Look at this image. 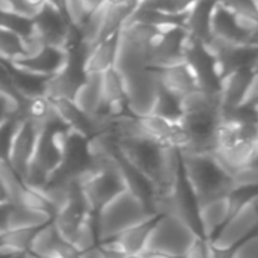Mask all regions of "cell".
I'll return each instance as SVG.
<instances>
[{"mask_svg": "<svg viewBox=\"0 0 258 258\" xmlns=\"http://www.w3.org/2000/svg\"><path fill=\"white\" fill-rule=\"evenodd\" d=\"M180 163L184 180L198 206L228 197L233 190L231 175L221 166L213 154L180 153Z\"/></svg>", "mask_w": 258, "mask_h": 258, "instance_id": "6da1fadb", "label": "cell"}, {"mask_svg": "<svg viewBox=\"0 0 258 258\" xmlns=\"http://www.w3.org/2000/svg\"><path fill=\"white\" fill-rule=\"evenodd\" d=\"M154 216L159 215L151 212L139 198L124 189L95 213L98 243L115 239L122 231Z\"/></svg>", "mask_w": 258, "mask_h": 258, "instance_id": "7a4b0ae2", "label": "cell"}, {"mask_svg": "<svg viewBox=\"0 0 258 258\" xmlns=\"http://www.w3.org/2000/svg\"><path fill=\"white\" fill-rule=\"evenodd\" d=\"M198 236L186 222L172 215H159L148 233L144 249L171 258H186Z\"/></svg>", "mask_w": 258, "mask_h": 258, "instance_id": "3957f363", "label": "cell"}, {"mask_svg": "<svg viewBox=\"0 0 258 258\" xmlns=\"http://www.w3.org/2000/svg\"><path fill=\"white\" fill-rule=\"evenodd\" d=\"M258 20L233 14L219 2L215 3L210 17V35L237 45H258Z\"/></svg>", "mask_w": 258, "mask_h": 258, "instance_id": "277c9868", "label": "cell"}, {"mask_svg": "<svg viewBox=\"0 0 258 258\" xmlns=\"http://www.w3.org/2000/svg\"><path fill=\"white\" fill-rule=\"evenodd\" d=\"M258 197L252 198L239 212L228 218V221L221 227V230L207 240L213 249L225 251L233 249L245 239L257 233L258 222Z\"/></svg>", "mask_w": 258, "mask_h": 258, "instance_id": "5b68a950", "label": "cell"}, {"mask_svg": "<svg viewBox=\"0 0 258 258\" xmlns=\"http://www.w3.org/2000/svg\"><path fill=\"white\" fill-rule=\"evenodd\" d=\"M122 79L127 110L138 118L150 115L160 86L156 70L147 68L122 76Z\"/></svg>", "mask_w": 258, "mask_h": 258, "instance_id": "8992f818", "label": "cell"}, {"mask_svg": "<svg viewBox=\"0 0 258 258\" xmlns=\"http://www.w3.org/2000/svg\"><path fill=\"white\" fill-rule=\"evenodd\" d=\"M189 36L183 26L163 27L151 42L150 68L159 70L184 62Z\"/></svg>", "mask_w": 258, "mask_h": 258, "instance_id": "52a82bcc", "label": "cell"}, {"mask_svg": "<svg viewBox=\"0 0 258 258\" xmlns=\"http://www.w3.org/2000/svg\"><path fill=\"white\" fill-rule=\"evenodd\" d=\"M33 39L44 45L65 48L74 26L67 15L44 5L33 17Z\"/></svg>", "mask_w": 258, "mask_h": 258, "instance_id": "ba28073f", "label": "cell"}, {"mask_svg": "<svg viewBox=\"0 0 258 258\" xmlns=\"http://www.w3.org/2000/svg\"><path fill=\"white\" fill-rule=\"evenodd\" d=\"M65 59H67L65 48L44 45V44H33L26 50L24 56L11 60V63L30 74L50 79L62 68Z\"/></svg>", "mask_w": 258, "mask_h": 258, "instance_id": "9c48e42d", "label": "cell"}, {"mask_svg": "<svg viewBox=\"0 0 258 258\" xmlns=\"http://www.w3.org/2000/svg\"><path fill=\"white\" fill-rule=\"evenodd\" d=\"M83 197L88 203V207L92 213H97L103 206H106L112 198H115L119 192H122L124 183L116 169H104L91 175V178L80 187Z\"/></svg>", "mask_w": 258, "mask_h": 258, "instance_id": "30bf717a", "label": "cell"}, {"mask_svg": "<svg viewBox=\"0 0 258 258\" xmlns=\"http://www.w3.org/2000/svg\"><path fill=\"white\" fill-rule=\"evenodd\" d=\"M39 135V125L30 119L20 118L17 132L12 139L9 157H8V165L11 169L18 175V178L23 181L27 172L29 162L33 156L36 141Z\"/></svg>", "mask_w": 258, "mask_h": 258, "instance_id": "8fae6325", "label": "cell"}, {"mask_svg": "<svg viewBox=\"0 0 258 258\" xmlns=\"http://www.w3.org/2000/svg\"><path fill=\"white\" fill-rule=\"evenodd\" d=\"M257 85V65L233 71L221 79L219 98L221 109L240 106L251 88Z\"/></svg>", "mask_w": 258, "mask_h": 258, "instance_id": "7c38bea8", "label": "cell"}, {"mask_svg": "<svg viewBox=\"0 0 258 258\" xmlns=\"http://www.w3.org/2000/svg\"><path fill=\"white\" fill-rule=\"evenodd\" d=\"M119 32L110 33L100 41H97L88 51L85 57V73L88 74H101L115 67L116 51H118Z\"/></svg>", "mask_w": 258, "mask_h": 258, "instance_id": "4fadbf2b", "label": "cell"}, {"mask_svg": "<svg viewBox=\"0 0 258 258\" xmlns=\"http://www.w3.org/2000/svg\"><path fill=\"white\" fill-rule=\"evenodd\" d=\"M156 73H157L160 88H163L165 91H168L178 100H181L186 94L198 89L194 73L190 71V68L187 67L186 62L159 68V70H156Z\"/></svg>", "mask_w": 258, "mask_h": 258, "instance_id": "5bb4252c", "label": "cell"}, {"mask_svg": "<svg viewBox=\"0 0 258 258\" xmlns=\"http://www.w3.org/2000/svg\"><path fill=\"white\" fill-rule=\"evenodd\" d=\"M230 218V203L228 197L216 198L198 206V221L201 228V237L210 240L221 227Z\"/></svg>", "mask_w": 258, "mask_h": 258, "instance_id": "9a60e30c", "label": "cell"}, {"mask_svg": "<svg viewBox=\"0 0 258 258\" xmlns=\"http://www.w3.org/2000/svg\"><path fill=\"white\" fill-rule=\"evenodd\" d=\"M218 0H197L184 15L183 27L190 39L206 42L210 38V17Z\"/></svg>", "mask_w": 258, "mask_h": 258, "instance_id": "2e32d148", "label": "cell"}, {"mask_svg": "<svg viewBox=\"0 0 258 258\" xmlns=\"http://www.w3.org/2000/svg\"><path fill=\"white\" fill-rule=\"evenodd\" d=\"M73 103L86 115L94 116L101 112V91L100 74H88L85 83L76 92Z\"/></svg>", "mask_w": 258, "mask_h": 258, "instance_id": "e0dca14e", "label": "cell"}, {"mask_svg": "<svg viewBox=\"0 0 258 258\" xmlns=\"http://www.w3.org/2000/svg\"><path fill=\"white\" fill-rule=\"evenodd\" d=\"M151 113L162 116L168 121H174V122L180 121L183 116V112L180 107V100L160 86H159V92H157Z\"/></svg>", "mask_w": 258, "mask_h": 258, "instance_id": "ac0fdd59", "label": "cell"}, {"mask_svg": "<svg viewBox=\"0 0 258 258\" xmlns=\"http://www.w3.org/2000/svg\"><path fill=\"white\" fill-rule=\"evenodd\" d=\"M26 54V44L12 30L0 26V59L15 60Z\"/></svg>", "mask_w": 258, "mask_h": 258, "instance_id": "d6986e66", "label": "cell"}, {"mask_svg": "<svg viewBox=\"0 0 258 258\" xmlns=\"http://www.w3.org/2000/svg\"><path fill=\"white\" fill-rule=\"evenodd\" d=\"M195 2L197 0H139V6L168 15H184Z\"/></svg>", "mask_w": 258, "mask_h": 258, "instance_id": "ffe728a7", "label": "cell"}, {"mask_svg": "<svg viewBox=\"0 0 258 258\" xmlns=\"http://www.w3.org/2000/svg\"><path fill=\"white\" fill-rule=\"evenodd\" d=\"M18 121L20 118L17 115H12V116H8L0 124V162L3 163H8L12 139L18 127Z\"/></svg>", "mask_w": 258, "mask_h": 258, "instance_id": "44dd1931", "label": "cell"}, {"mask_svg": "<svg viewBox=\"0 0 258 258\" xmlns=\"http://www.w3.org/2000/svg\"><path fill=\"white\" fill-rule=\"evenodd\" d=\"M231 184H233V189H239V187H255V186H258L257 162L249 163L246 166H242V168L236 169L231 174Z\"/></svg>", "mask_w": 258, "mask_h": 258, "instance_id": "7402d4cb", "label": "cell"}, {"mask_svg": "<svg viewBox=\"0 0 258 258\" xmlns=\"http://www.w3.org/2000/svg\"><path fill=\"white\" fill-rule=\"evenodd\" d=\"M236 15L258 20V0H218Z\"/></svg>", "mask_w": 258, "mask_h": 258, "instance_id": "603a6c76", "label": "cell"}, {"mask_svg": "<svg viewBox=\"0 0 258 258\" xmlns=\"http://www.w3.org/2000/svg\"><path fill=\"white\" fill-rule=\"evenodd\" d=\"M18 112V106L8 100L6 97L0 95V124L8 118V116H12V115H17Z\"/></svg>", "mask_w": 258, "mask_h": 258, "instance_id": "cb8c5ba5", "label": "cell"}, {"mask_svg": "<svg viewBox=\"0 0 258 258\" xmlns=\"http://www.w3.org/2000/svg\"><path fill=\"white\" fill-rule=\"evenodd\" d=\"M45 5H48L50 8H53L54 11L67 15V6H68V0H45Z\"/></svg>", "mask_w": 258, "mask_h": 258, "instance_id": "d4e9b609", "label": "cell"}, {"mask_svg": "<svg viewBox=\"0 0 258 258\" xmlns=\"http://www.w3.org/2000/svg\"><path fill=\"white\" fill-rule=\"evenodd\" d=\"M24 5L27 6V9L30 11L32 17L45 5V0H24Z\"/></svg>", "mask_w": 258, "mask_h": 258, "instance_id": "484cf974", "label": "cell"}, {"mask_svg": "<svg viewBox=\"0 0 258 258\" xmlns=\"http://www.w3.org/2000/svg\"><path fill=\"white\" fill-rule=\"evenodd\" d=\"M121 258H141V255L139 254H135V255H122Z\"/></svg>", "mask_w": 258, "mask_h": 258, "instance_id": "4316f807", "label": "cell"}]
</instances>
